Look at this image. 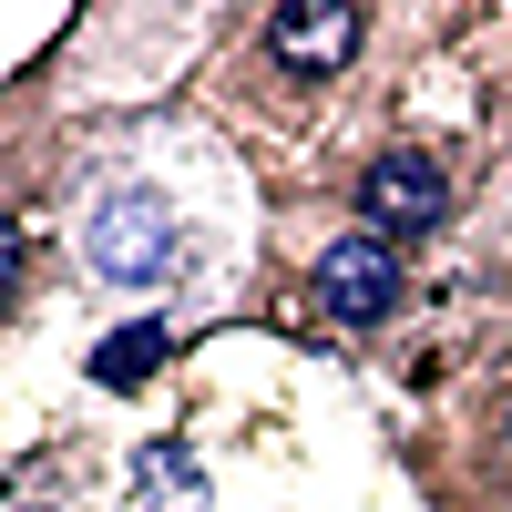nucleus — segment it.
Instances as JSON below:
<instances>
[{"label":"nucleus","mask_w":512,"mask_h":512,"mask_svg":"<svg viewBox=\"0 0 512 512\" xmlns=\"http://www.w3.org/2000/svg\"><path fill=\"white\" fill-rule=\"evenodd\" d=\"M164 256H175V216H164L154 195H123V205L93 216V277L144 287V277H164Z\"/></svg>","instance_id":"f257e3e1"},{"label":"nucleus","mask_w":512,"mask_h":512,"mask_svg":"<svg viewBox=\"0 0 512 512\" xmlns=\"http://www.w3.org/2000/svg\"><path fill=\"white\" fill-rule=\"evenodd\" d=\"M390 297H400V267H390V246H379V236L328 246V267H318V308H328V318L369 328L379 308H390Z\"/></svg>","instance_id":"f03ea898"},{"label":"nucleus","mask_w":512,"mask_h":512,"mask_svg":"<svg viewBox=\"0 0 512 512\" xmlns=\"http://www.w3.org/2000/svg\"><path fill=\"white\" fill-rule=\"evenodd\" d=\"M451 205V175L431 154H379L369 164V226H390V236H410V226H431Z\"/></svg>","instance_id":"7ed1b4c3"},{"label":"nucleus","mask_w":512,"mask_h":512,"mask_svg":"<svg viewBox=\"0 0 512 512\" xmlns=\"http://www.w3.org/2000/svg\"><path fill=\"white\" fill-rule=\"evenodd\" d=\"M277 62L287 72H328V62H349V41H359V11H277Z\"/></svg>","instance_id":"20e7f679"},{"label":"nucleus","mask_w":512,"mask_h":512,"mask_svg":"<svg viewBox=\"0 0 512 512\" xmlns=\"http://www.w3.org/2000/svg\"><path fill=\"white\" fill-rule=\"evenodd\" d=\"M154 359H164V338H154V328H134V338H113V349L93 359V379H144Z\"/></svg>","instance_id":"39448f33"},{"label":"nucleus","mask_w":512,"mask_h":512,"mask_svg":"<svg viewBox=\"0 0 512 512\" xmlns=\"http://www.w3.org/2000/svg\"><path fill=\"white\" fill-rule=\"evenodd\" d=\"M11 267H21V246H11V226H0V297H11Z\"/></svg>","instance_id":"423d86ee"}]
</instances>
